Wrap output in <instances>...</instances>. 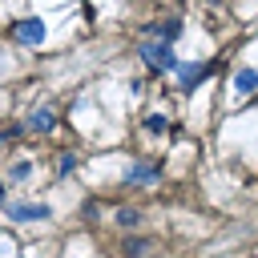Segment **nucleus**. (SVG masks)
<instances>
[{"instance_id":"39448f33","label":"nucleus","mask_w":258,"mask_h":258,"mask_svg":"<svg viewBox=\"0 0 258 258\" xmlns=\"http://www.w3.org/2000/svg\"><path fill=\"white\" fill-rule=\"evenodd\" d=\"M234 89L238 93H254L258 89V69H238L234 73Z\"/></svg>"},{"instance_id":"0eeeda50","label":"nucleus","mask_w":258,"mask_h":258,"mask_svg":"<svg viewBox=\"0 0 258 258\" xmlns=\"http://www.w3.org/2000/svg\"><path fill=\"white\" fill-rule=\"evenodd\" d=\"M28 125H32V129H40V133H48V129H52V113H48V109H32Z\"/></svg>"},{"instance_id":"7ed1b4c3","label":"nucleus","mask_w":258,"mask_h":258,"mask_svg":"<svg viewBox=\"0 0 258 258\" xmlns=\"http://www.w3.org/2000/svg\"><path fill=\"white\" fill-rule=\"evenodd\" d=\"M12 36H16L20 44H40V40H44V20H36V16L16 20V24H12Z\"/></svg>"},{"instance_id":"f257e3e1","label":"nucleus","mask_w":258,"mask_h":258,"mask_svg":"<svg viewBox=\"0 0 258 258\" xmlns=\"http://www.w3.org/2000/svg\"><path fill=\"white\" fill-rule=\"evenodd\" d=\"M137 52H141V60H145V64H153V73H177V64H181L165 40H141V48H137Z\"/></svg>"},{"instance_id":"9d476101","label":"nucleus","mask_w":258,"mask_h":258,"mask_svg":"<svg viewBox=\"0 0 258 258\" xmlns=\"http://www.w3.org/2000/svg\"><path fill=\"white\" fill-rule=\"evenodd\" d=\"M73 169H77V157H73V153H60V161H56V173H60V177H69Z\"/></svg>"},{"instance_id":"9b49d317","label":"nucleus","mask_w":258,"mask_h":258,"mask_svg":"<svg viewBox=\"0 0 258 258\" xmlns=\"http://www.w3.org/2000/svg\"><path fill=\"white\" fill-rule=\"evenodd\" d=\"M145 129H153V133H161V129H165V117H161V113H153V117H145Z\"/></svg>"},{"instance_id":"f03ea898","label":"nucleus","mask_w":258,"mask_h":258,"mask_svg":"<svg viewBox=\"0 0 258 258\" xmlns=\"http://www.w3.org/2000/svg\"><path fill=\"white\" fill-rule=\"evenodd\" d=\"M4 214H8L12 222H44L52 210L40 206V202H16V206H4Z\"/></svg>"},{"instance_id":"423d86ee","label":"nucleus","mask_w":258,"mask_h":258,"mask_svg":"<svg viewBox=\"0 0 258 258\" xmlns=\"http://www.w3.org/2000/svg\"><path fill=\"white\" fill-rule=\"evenodd\" d=\"M157 165H129L125 169V181H157Z\"/></svg>"},{"instance_id":"6e6552de","label":"nucleus","mask_w":258,"mask_h":258,"mask_svg":"<svg viewBox=\"0 0 258 258\" xmlns=\"http://www.w3.org/2000/svg\"><path fill=\"white\" fill-rule=\"evenodd\" d=\"M8 177H12V181H28V177H32V161H16V165L8 169Z\"/></svg>"},{"instance_id":"1a4fd4ad","label":"nucleus","mask_w":258,"mask_h":258,"mask_svg":"<svg viewBox=\"0 0 258 258\" xmlns=\"http://www.w3.org/2000/svg\"><path fill=\"white\" fill-rule=\"evenodd\" d=\"M157 32H161V40L169 44V40H177V32H181V20H165V24L157 28Z\"/></svg>"},{"instance_id":"f8f14e48","label":"nucleus","mask_w":258,"mask_h":258,"mask_svg":"<svg viewBox=\"0 0 258 258\" xmlns=\"http://www.w3.org/2000/svg\"><path fill=\"white\" fill-rule=\"evenodd\" d=\"M117 222L121 226H137V210H117Z\"/></svg>"},{"instance_id":"20e7f679","label":"nucleus","mask_w":258,"mask_h":258,"mask_svg":"<svg viewBox=\"0 0 258 258\" xmlns=\"http://www.w3.org/2000/svg\"><path fill=\"white\" fill-rule=\"evenodd\" d=\"M210 77V64L206 60H189V64H177V85L181 89H194V85H202Z\"/></svg>"}]
</instances>
